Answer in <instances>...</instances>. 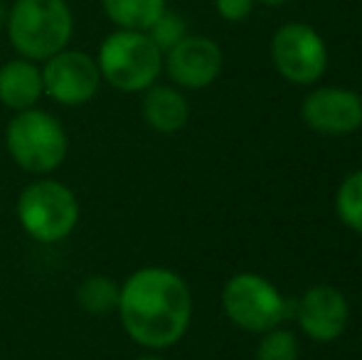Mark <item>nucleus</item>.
Here are the masks:
<instances>
[{"label": "nucleus", "mask_w": 362, "mask_h": 360, "mask_svg": "<svg viewBox=\"0 0 362 360\" xmlns=\"http://www.w3.org/2000/svg\"><path fill=\"white\" fill-rule=\"evenodd\" d=\"M116 311L131 341L151 351H163L187 333L192 294L180 274L165 267H141L121 284Z\"/></svg>", "instance_id": "obj_1"}, {"label": "nucleus", "mask_w": 362, "mask_h": 360, "mask_svg": "<svg viewBox=\"0 0 362 360\" xmlns=\"http://www.w3.org/2000/svg\"><path fill=\"white\" fill-rule=\"evenodd\" d=\"M5 30L20 57L45 62L67 50L74 33V15L67 0H15Z\"/></svg>", "instance_id": "obj_2"}, {"label": "nucleus", "mask_w": 362, "mask_h": 360, "mask_svg": "<svg viewBox=\"0 0 362 360\" xmlns=\"http://www.w3.org/2000/svg\"><path fill=\"white\" fill-rule=\"evenodd\" d=\"M5 146L15 163L33 175H49L64 163L69 139L57 116L37 106L15 111L5 129Z\"/></svg>", "instance_id": "obj_3"}, {"label": "nucleus", "mask_w": 362, "mask_h": 360, "mask_svg": "<svg viewBox=\"0 0 362 360\" xmlns=\"http://www.w3.org/2000/svg\"><path fill=\"white\" fill-rule=\"evenodd\" d=\"M96 64L106 84L126 94H139L158 82L163 72V52L146 33L116 30L101 42Z\"/></svg>", "instance_id": "obj_4"}, {"label": "nucleus", "mask_w": 362, "mask_h": 360, "mask_svg": "<svg viewBox=\"0 0 362 360\" xmlns=\"http://www.w3.org/2000/svg\"><path fill=\"white\" fill-rule=\"evenodd\" d=\"M18 222L40 245L67 240L79 222V200L74 190L52 178L30 182L18 197Z\"/></svg>", "instance_id": "obj_5"}, {"label": "nucleus", "mask_w": 362, "mask_h": 360, "mask_svg": "<svg viewBox=\"0 0 362 360\" xmlns=\"http://www.w3.org/2000/svg\"><path fill=\"white\" fill-rule=\"evenodd\" d=\"M227 318L249 333H267L288 316V301L269 279L259 274H237L222 289Z\"/></svg>", "instance_id": "obj_6"}, {"label": "nucleus", "mask_w": 362, "mask_h": 360, "mask_svg": "<svg viewBox=\"0 0 362 360\" xmlns=\"http://www.w3.org/2000/svg\"><path fill=\"white\" fill-rule=\"evenodd\" d=\"M272 59L284 79L293 84H313L328 67V50L313 28L288 23L274 35Z\"/></svg>", "instance_id": "obj_7"}, {"label": "nucleus", "mask_w": 362, "mask_h": 360, "mask_svg": "<svg viewBox=\"0 0 362 360\" xmlns=\"http://www.w3.org/2000/svg\"><path fill=\"white\" fill-rule=\"evenodd\" d=\"M45 94L62 106H81L96 96L101 87L99 64L81 50H62L45 59L42 67Z\"/></svg>", "instance_id": "obj_8"}, {"label": "nucleus", "mask_w": 362, "mask_h": 360, "mask_svg": "<svg viewBox=\"0 0 362 360\" xmlns=\"http://www.w3.org/2000/svg\"><path fill=\"white\" fill-rule=\"evenodd\" d=\"M305 126L323 136H348L362 126V99L355 91L323 87L310 91L300 106Z\"/></svg>", "instance_id": "obj_9"}, {"label": "nucleus", "mask_w": 362, "mask_h": 360, "mask_svg": "<svg viewBox=\"0 0 362 360\" xmlns=\"http://www.w3.org/2000/svg\"><path fill=\"white\" fill-rule=\"evenodd\" d=\"M296 318L300 331L318 343H330L340 338L348 328L350 306L340 289L318 284L310 286L296 301Z\"/></svg>", "instance_id": "obj_10"}, {"label": "nucleus", "mask_w": 362, "mask_h": 360, "mask_svg": "<svg viewBox=\"0 0 362 360\" xmlns=\"http://www.w3.org/2000/svg\"><path fill=\"white\" fill-rule=\"evenodd\" d=\"M163 67L177 87L205 89L219 77L222 50L210 37L187 35L163 57Z\"/></svg>", "instance_id": "obj_11"}, {"label": "nucleus", "mask_w": 362, "mask_h": 360, "mask_svg": "<svg viewBox=\"0 0 362 360\" xmlns=\"http://www.w3.org/2000/svg\"><path fill=\"white\" fill-rule=\"evenodd\" d=\"M42 67L33 59H10L0 67V104L10 111H25L42 99Z\"/></svg>", "instance_id": "obj_12"}, {"label": "nucleus", "mask_w": 362, "mask_h": 360, "mask_svg": "<svg viewBox=\"0 0 362 360\" xmlns=\"http://www.w3.org/2000/svg\"><path fill=\"white\" fill-rule=\"evenodd\" d=\"M141 114H144L146 124L158 134H177L187 124L190 109H187L185 96L177 89L153 84L144 91Z\"/></svg>", "instance_id": "obj_13"}, {"label": "nucleus", "mask_w": 362, "mask_h": 360, "mask_svg": "<svg viewBox=\"0 0 362 360\" xmlns=\"http://www.w3.org/2000/svg\"><path fill=\"white\" fill-rule=\"evenodd\" d=\"M101 8L119 30L146 33L168 5L165 0H101Z\"/></svg>", "instance_id": "obj_14"}, {"label": "nucleus", "mask_w": 362, "mask_h": 360, "mask_svg": "<svg viewBox=\"0 0 362 360\" xmlns=\"http://www.w3.org/2000/svg\"><path fill=\"white\" fill-rule=\"evenodd\" d=\"M121 296V284L104 274H94V277L84 279L76 289V301L91 316H106V313L119 308Z\"/></svg>", "instance_id": "obj_15"}, {"label": "nucleus", "mask_w": 362, "mask_h": 360, "mask_svg": "<svg viewBox=\"0 0 362 360\" xmlns=\"http://www.w3.org/2000/svg\"><path fill=\"white\" fill-rule=\"evenodd\" d=\"M335 210L343 225L362 235V170H355L340 182L335 195Z\"/></svg>", "instance_id": "obj_16"}, {"label": "nucleus", "mask_w": 362, "mask_h": 360, "mask_svg": "<svg viewBox=\"0 0 362 360\" xmlns=\"http://www.w3.org/2000/svg\"><path fill=\"white\" fill-rule=\"evenodd\" d=\"M146 35L153 40V45L165 54V52H170V50L175 47L182 37H187V25L180 15L165 8V13H163L160 18H158L156 23L146 30Z\"/></svg>", "instance_id": "obj_17"}, {"label": "nucleus", "mask_w": 362, "mask_h": 360, "mask_svg": "<svg viewBox=\"0 0 362 360\" xmlns=\"http://www.w3.org/2000/svg\"><path fill=\"white\" fill-rule=\"evenodd\" d=\"M257 360H298V341L286 328H272L259 343Z\"/></svg>", "instance_id": "obj_18"}, {"label": "nucleus", "mask_w": 362, "mask_h": 360, "mask_svg": "<svg viewBox=\"0 0 362 360\" xmlns=\"http://www.w3.org/2000/svg\"><path fill=\"white\" fill-rule=\"evenodd\" d=\"M215 8L224 20L239 23V20H244L249 13H252L254 0H215Z\"/></svg>", "instance_id": "obj_19"}, {"label": "nucleus", "mask_w": 362, "mask_h": 360, "mask_svg": "<svg viewBox=\"0 0 362 360\" xmlns=\"http://www.w3.org/2000/svg\"><path fill=\"white\" fill-rule=\"evenodd\" d=\"M8 13H10V8L0 0V30H5V25H8Z\"/></svg>", "instance_id": "obj_20"}, {"label": "nucleus", "mask_w": 362, "mask_h": 360, "mask_svg": "<svg viewBox=\"0 0 362 360\" xmlns=\"http://www.w3.org/2000/svg\"><path fill=\"white\" fill-rule=\"evenodd\" d=\"M257 3H264V5H284L288 0H257Z\"/></svg>", "instance_id": "obj_21"}, {"label": "nucleus", "mask_w": 362, "mask_h": 360, "mask_svg": "<svg viewBox=\"0 0 362 360\" xmlns=\"http://www.w3.org/2000/svg\"><path fill=\"white\" fill-rule=\"evenodd\" d=\"M136 360H163V358H158V356H141V358H136Z\"/></svg>", "instance_id": "obj_22"}]
</instances>
